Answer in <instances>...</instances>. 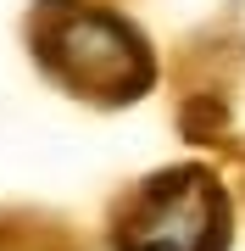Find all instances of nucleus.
Listing matches in <instances>:
<instances>
[{
	"label": "nucleus",
	"mask_w": 245,
	"mask_h": 251,
	"mask_svg": "<svg viewBox=\"0 0 245 251\" xmlns=\"http://www.w3.org/2000/svg\"><path fill=\"white\" fill-rule=\"evenodd\" d=\"M117 251H228V196L206 168H167L117 206Z\"/></svg>",
	"instance_id": "nucleus-2"
},
{
	"label": "nucleus",
	"mask_w": 245,
	"mask_h": 251,
	"mask_svg": "<svg viewBox=\"0 0 245 251\" xmlns=\"http://www.w3.org/2000/svg\"><path fill=\"white\" fill-rule=\"evenodd\" d=\"M39 62H45L67 90L123 106L151 84V50L123 17L100 6H78V0H56L39 6Z\"/></svg>",
	"instance_id": "nucleus-1"
}]
</instances>
